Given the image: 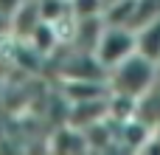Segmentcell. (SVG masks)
Masks as SVG:
<instances>
[{
    "instance_id": "5",
    "label": "cell",
    "mask_w": 160,
    "mask_h": 155,
    "mask_svg": "<svg viewBox=\"0 0 160 155\" xmlns=\"http://www.w3.org/2000/svg\"><path fill=\"white\" fill-rule=\"evenodd\" d=\"M70 14L76 20L104 17V0H70Z\"/></svg>"
},
{
    "instance_id": "4",
    "label": "cell",
    "mask_w": 160,
    "mask_h": 155,
    "mask_svg": "<svg viewBox=\"0 0 160 155\" xmlns=\"http://www.w3.org/2000/svg\"><path fill=\"white\" fill-rule=\"evenodd\" d=\"M135 34H138V54L152 59L160 68V17L152 20V23H146L143 28H138Z\"/></svg>"
},
{
    "instance_id": "1",
    "label": "cell",
    "mask_w": 160,
    "mask_h": 155,
    "mask_svg": "<svg viewBox=\"0 0 160 155\" xmlns=\"http://www.w3.org/2000/svg\"><path fill=\"white\" fill-rule=\"evenodd\" d=\"M107 85H110V93L141 102L143 96H149L160 85V68L152 59L135 54V56H129L127 62H121L118 68H112L107 73Z\"/></svg>"
},
{
    "instance_id": "3",
    "label": "cell",
    "mask_w": 160,
    "mask_h": 155,
    "mask_svg": "<svg viewBox=\"0 0 160 155\" xmlns=\"http://www.w3.org/2000/svg\"><path fill=\"white\" fill-rule=\"evenodd\" d=\"M42 23V11H39V0H22V6L14 11L11 17V34L20 40H31L34 31Z\"/></svg>"
},
{
    "instance_id": "6",
    "label": "cell",
    "mask_w": 160,
    "mask_h": 155,
    "mask_svg": "<svg viewBox=\"0 0 160 155\" xmlns=\"http://www.w3.org/2000/svg\"><path fill=\"white\" fill-rule=\"evenodd\" d=\"M20 6H22V0H0V14H6V17L11 20Z\"/></svg>"
},
{
    "instance_id": "8",
    "label": "cell",
    "mask_w": 160,
    "mask_h": 155,
    "mask_svg": "<svg viewBox=\"0 0 160 155\" xmlns=\"http://www.w3.org/2000/svg\"><path fill=\"white\" fill-rule=\"evenodd\" d=\"M110 3H115V0H104V6H110Z\"/></svg>"
},
{
    "instance_id": "2",
    "label": "cell",
    "mask_w": 160,
    "mask_h": 155,
    "mask_svg": "<svg viewBox=\"0 0 160 155\" xmlns=\"http://www.w3.org/2000/svg\"><path fill=\"white\" fill-rule=\"evenodd\" d=\"M135 54H138V34L132 28H121V25H104L101 40L93 51V56L98 59V65L107 73Z\"/></svg>"
},
{
    "instance_id": "7",
    "label": "cell",
    "mask_w": 160,
    "mask_h": 155,
    "mask_svg": "<svg viewBox=\"0 0 160 155\" xmlns=\"http://www.w3.org/2000/svg\"><path fill=\"white\" fill-rule=\"evenodd\" d=\"M6 34H11V20L6 14H0V37H6Z\"/></svg>"
}]
</instances>
